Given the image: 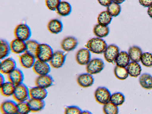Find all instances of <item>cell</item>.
I'll list each match as a JSON object with an SVG mask.
<instances>
[{"instance_id": "cell-1", "label": "cell", "mask_w": 152, "mask_h": 114, "mask_svg": "<svg viewBox=\"0 0 152 114\" xmlns=\"http://www.w3.org/2000/svg\"><path fill=\"white\" fill-rule=\"evenodd\" d=\"M107 46V44L104 39L98 37L90 39L85 45V47L90 52L96 54L103 53Z\"/></svg>"}, {"instance_id": "cell-2", "label": "cell", "mask_w": 152, "mask_h": 114, "mask_svg": "<svg viewBox=\"0 0 152 114\" xmlns=\"http://www.w3.org/2000/svg\"><path fill=\"white\" fill-rule=\"evenodd\" d=\"M52 48L46 43H39L35 55L37 60L49 62L53 53Z\"/></svg>"}, {"instance_id": "cell-3", "label": "cell", "mask_w": 152, "mask_h": 114, "mask_svg": "<svg viewBox=\"0 0 152 114\" xmlns=\"http://www.w3.org/2000/svg\"><path fill=\"white\" fill-rule=\"evenodd\" d=\"M12 96L18 102L27 101L30 98L29 89L23 83L16 85Z\"/></svg>"}, {"instance_id": "cell-4", "label": "cell", "mask_w": 152, "mask_h": 114, "mask_svg": "<svg viewBox=\"0 0 152 114\" xmlns=\"http://www.w3.org/2000/svg\"><path fill=\"white\" fill-rule=\"evenodd\" d=\"M14 33L15 38L25 42L30 39L31 34L29 26L24 23L17 25L15 28Z\"/></svg>"}, {"instance_id": "cell-5", "label": "cell", "mask_w": 152, "mask_h": 114, "mask_svg": "<svg viewBox=\"0 0 152 114\" xmlns=\"http://www.w3.org/2000/svg\"><path fill=\"white\" fill-rule=\"evenodd\" d=\"M111 95L109 90L104 87H98L94 93L96 101L99 104L103 105L110 101Z\"/></svg>"}, {"instance_id": "cell-6", "label": "cell", "mask_w": 152, "mask_h": 114, "mask_svg": "<svg viewBox=\"0 0 152 114\" xmlns=\"http://www.w3.org/2000/svg\"><path fill=\"white\" fill-rule=\"evenodd\" d=\"M104 63L103 60L99 58L90 60L86 64V69L87 72L91 75L100 73L104 69Z\"/></svg>"}, {"instance_id": "cell-7", "label": "cell", "mask_w": 152, "mask_h": 114, "mask_svg": "<svg viewBox=\"0 0 152 114\" xmlns=\"http://www.w3.org/2000/svg\"><path fill=\"white\" fill-rule=\"evenodd\" d=\"M66 56V53L63 51L58 50L53 52L49 61L50 65L56 69L61 67L65 62Z\"/></svg>"}, {"instance_id": "cell-8", "label": "cell", "mask_w": 152, "mask_h": 114, "mask_svg": "<svg viewBox=\"0 0 152 114\" xmlns=\"http://www.w3.org/2000/svg\"><path fill=\"white\" fill-rule=\"evenodd\" d=\"M119 52V49L117 45H110L107 46L103 53L104 58L107 62L114 63Z\"/></svg>"}, {"instance_id": "cell-9", "label": "cell", "mask_w": 152, "mask_h": 114, "mask_svg": "<svg viewBox=\"0 0 152 114\" xmlns=\"http://www.w3.org/2000/svg\"><path fill=\"white\" fill-rule=\"evenodd\" d=\"M32 68L35 73L39 75L48 74L50 70L47 62L37 59L35 61Z\"/></svg>"}, {"instance_id": "cell-10", "label": "cell", "mask_w": 152, "mask_h": 114, "mask_svg": "<svg viewBox=\"0 0 152 114\" xmlns=\"http://www.w3.org/2000/svg\"><path fill=\"white\" fill-rule=\"evenodd\" d=\"M90 52L86 48L80 49L77 52L75 59L77 63L81 65H86L91 60Z\"/></svg>"}, {"instance_id": "cell-11", "label": "cell", "mask_w": 152, "mask_h": 114, "mask_svg": "<svg viewBox=\"0 0 152 114\" xmlns=\"http://www.w3.org/2000/svg\"><path fill=\"white\" fill-rule=\"evenodd\" d=\"M15 61L11 57L2 60L0 63V72L1 74L7 75L16 68Z\"/></svg>"}, {"instance_id": "cell-12", "label": "cell", "mask_w": 152, "mask_h": 114, "mask_svg": "<svg viewBox=\"0 0 152 114\" xmlns=\"http://www.w3.org/2000/svg\"><path fill=\"white\" fill-rule=\"evenodd\" d=\"M78 45L77 39L72 36H68L64 38L61 42V49L66 52L74 50Z\"/></svg>"}, {"instance_id": "cell-13", "label": "cell", "mask_w": 152, "mask_h": 114, "mask_svg": "<svg viewBox=\"0 0 152 114\" xmlns=\"http://www.w3.org/2000/svg\"><path fill=\"white\" fill-rule=\"evenodd\" d=\"M7 77L9 81L15 86L22 83L24 79L22 72L16 67L7 75Z\"/></svg>"}, {"instance_id": "cell-14", "label": "cell", "mask_w": 152, "mask_h": 114, "mask_svg": "<svg viewBox=\"0 0 152 114\" xmlns=\"http://www.w3.org/2000/svg\"><path fill=\"white\" fill-rule=\"evenodd\" d=\"M17 103L10 100H6L1 103L0 111L3 114H17Z\"/></svg>"}, {"instance_id": "cell-15", "label": "cell", "mask_w": 152, "mask_h": 114, "mask_svg": "<svg viewBox=\"0 0 152 114\" xmlns=\"http://www.w3.org/2000/svg\"><path fill=\"white\" fill-rule=\"evenodd\" d=\"M35 57L24 52L19 56V63L21 66L25 69L32 67L35 61Z\"/></svg>"}, {"instance_id": "cell-16", "label": "cell", "mask_w": 152, "mask_h": 114, "mask_svg": "<svg viewBox=\"0 0 152 114\" xmlns=\"http://www.w3.org/2000/svg\"><path fill=\"white\" fill-rule=\"evenodd\" d=\"M54 80L51 76L48 75H39L35 80L36 86L46 89L53 84Z\"/></svg>"}, {"instance_id": "cell-17", "label": "cell", "mask_w": 152, "mask_h": 114, "mask_svg": "<svg viewBox=\"0 0 152 114\" xmlns=\"http://www.w3.org/2000/svg\"><path fill=\"white\" fill-rule=\"evenodd\" d=\"M29 91L30 98L44 100L48 95L46 89L36 86L29 88Z\"/></svg>"}, {"instance_id": "cell-18", "label": "cell", "mask_w": 152, "mask_h": 114, "mask_svg": "<svg viewBox=\"0 0 152 114\" xmlns=\"http://www.w3.org/2000/svg\"><path fill=\"white\" fill-rule=\"evenodd\" d=\"M77 81L80 86L83 88H87L93 84L94 79L91 75L87 73L79 75L77 78Z\"/></svg>"}, {"instance_id": "cell-19", "label": "cell", "mask_w": 152, "mask_h": 114, "mask_svg": "<svg viewBox=\"0 0 152 114\" xmlns=\"http://www.w3.org/2000/svg\"><path fill=\"white\" fill-rule=\"evenodd\" d=\"M11 51L16 54H22L25 52V42L15 38L10 43Z\"/></svg>"}, {"instance_id": "cell-20", "label": "cell", "mask_w": 152, "mask_h": 114, "mask_svg": "<svg viewBox=\"0 0 152 114\" xmlns=\"http://www.w3.org/2000/svg\"><path fill=\"white\" fill-rule=\"evenodd\" d=\"M47 28L51 33L57 34L62 31L63 25L60 20L57 19H53L49 21L47 24Z\"/></svg>"}, {"instance_id": "cell-21", "label": "cell", "mask_w": 152, "mask_h": 114, "mask_svg": "<svg viewBox=\"0 0 152 114\" xmlns=\"http://www.w3.org/2000/svg\"><path fill=\"white\" fill-rule=\"evenodd\" d=\"M27 102L31 112H37L41 111L44 109L45 105L43 100L30 98Z\"/></svg>"}, {"instance_id": "cell-22", "label": "cell", "mask_w": 152, "mask_h": 114, "mask_svg": "<svg viewBox=\"0 0 152 114\" xmlns=\"http://www.w3.org/2000/svg\"><path fill=\"white\" fill-rule=\"evenodd\" d=\"M128 53L131 61L138 63L140 61L142 53L140 47L136 46H133L129 49Z\"/></svg>"}, {"instance_id": "cell-23", "label": "cell", "mask_w": 152, "mask_h": 114, "mask_svg": "<svg viewBox=\"0 0 152 114\" xmlns=\"http://www.w3.org/2000/svg\"><path fill=\"white\" fill-rule=\"evenodd\" d=\"M130 59L128 53L126 51L119 52L115 61L116 66L126 67L129 63Z\"/></svg>"}, {"instance_id": "cell-24", "label": "cell", "mask_w": 152, "mask_h": 114, "mask_svg": "<svg viewBox=\"0 0 152 114\" xmlns=\"http://www.w3.org/2000/svg\"><path fill=\"white\" fill-rule=\"evenodd\" d=\"M72 11V7L68 2L62 1L60 2L56 11L57 13L62 16L69 15Z\"/></svg>"}, {"instance_id": "cell-25", "label": "cell", "mask_w": 152, "mask_h": 114, "mask_svg": "<svg viewBox=\"0 0 152 114\" xmlns=\"http://www.w3.org/2000/svg\"><path fill=\"white\" fill-rule=\"evenodd\" d=\"M126 69L130 76L135 78L140 75L142 70L140 65L137 62L134 61L129 63Z\"/></svg>"}, {"instance_id": "cell-26", "label": "cell", "mask_w": 152, "mask_h": 114, "mask_svg": "<svg viewBox=\"0 0 152 114\" xmlns=\"http://www.w3.org/2000/svg\"><path fill=\"white\" fill-rule=\"evenodd\" d=\"M93 31L94 34L97 37L102 38L108 35L109 32V28L108 26L98 24L94 26Z\"/></svg>"}, {"instance_id": "cell-27", "label": "cell", "mask_w": 152, "mask_h": 114, "mask_svg": "<svg viewBox=\"0 0 152 114\" xmlns=\"http://www.w3.org/2000/svg\"><path fill=\"white\" fill-rule=\"evenodd\" d=\"M1 94L5 97L12 96L15 88L13 84L10 81L4 82L0 85Z\"/></svg>"}, {"instance_id": "cell-28", "label": "cell", "mask_w": 152, "mask_h": 114, "mask_svg": "<svg viewBox=\"0 0 152 114\" xmlns=\"http://www.w3.org/2000/svg\"><path fill=\"white\" fill-rule=\"evenodd\" d=\"M39 43L36 40L29 39L25 42V52L35 57Z\"/></svg>"}, {"instance_id": "cell-29", "label": "cell", "mask_w": 152, "mask_h": 114, "mask_svg": "<svg viewBox=\"0 0 152 114\" xmlns=\"http://www.w3.org/2000/svg\"><path fill=\"white\" fill-rule=\"evenodd\" d=\"M139 82L141 86L146 89H152V77L148 74L144 73L139 77Z\"/></svg>"}, {"instance_id": "cell-30", "label": "cell", "mask_w": 152, "mask_h": 114, "mask_svg": "<svg viewBox=\"0 0 152 114\" xmlns=\"http://www.w3.org/2000/svg\"><path fill=\"white\" fill-rule=\"evenodd\" d=\"M112 17L107 11H104L101 12L98 15L97 18L98 24L108 26L112 20Z\"/></svg>"}, {"instance_id": "cell-31", "label": "cell", "mask_w": 152, "mask_h": 114, "mask_svg": "<svg viewBox=\"0 0 152 114\" xmlns=\"http://www.w3.org/2000/svg\"><path fill=\"white\" fill-rule=\"evenodd\" d=\"M10 51V44L7 40L1 39L0 41V59H3L7 57Z\"/></svg>"}, {"instance_id": "cell-32", "label": "cell", "mask_w": 152, "mask_h": 114, "mask_svg": "<svg viewBox=\"0 0 152 114\" xmlns=\"http://www.w3.org/2000/svg\"><path fill=\"white\" fill-rule=\"evenodd\" d=\"M121 10L120 4L113 1L107 7V11L112 17L118 16L121 12Z\"/></svg>"}, {"instance_id": "cell-33", "label": "cell", "mask_w": 152, "mask_h": 114, "mask_svg": "<svg viewBox=\"0 0 152 114\" xmlns=\"http://www.w3.org/2000/svg\"><path fill=\"white\" fill-rule=\"evenodd\" d=\"M125 100V96L122 93L117 92L111 95L110 102L118 107L122 105Z\"/></svg>"}, {"instance_id": "cell-34", "label": "cell", "mask_w": 152, "mask_h": 114, "mask_svg": "<svg viewBox=\"0 0 152 114\" xmlns=\"http://www.w3.org/2000/svg\"><path fill=\"white\" fill-rule=\"evenodd\" d=\"M114 73L115 77L118 79L124 80L126 79L128 76V73L126 68L116 66L114 70Z\"/></svg>"}, {"instance_id": "cell-35", "label": "cell", "mask_w": 152, "mask_h": 114, "mask_svg": "<svg viewBox=\"0 0 152 114\" xmlns=\"http://www.w3.org/2000/svg\"><path fill=\"white\" fill-rule=\"evenodd\" d=\"M103 112L106 114H116L118 113V107L110 101L104 105Z\"/></svg>"}, {"instance_id": "cell-36", "label": "cell", "mask_w": 152, "mask_h": 114, "mask_svg": "<svg viewBox=\"0 0 152 114\" xmlns=\"http://www.w3.org/2000/svg\"><path fill=\"white\" fill-rule=\"evenodd\" d=\"M17 107V114H28L31 112L27 101L18 102Z\"/></svg>"}, {"instance_id": "cell-37", "label": "cell", "mask_w": 152, "mask_h": 114, "mask_svg": "<svg viewBox=\"0 0 152 114\" xmlns=\"http://www.w3.org/2000/svg\"><path fill=\"white\" fill-rule=\"evenodd\" d=\"M140 61L142 64L147 67L152 66V54L149 52L143 53L141 56Z\"/></svg>"}, {"instance_id": "cell-38", "label": "cell", "mask_w": 152, "mask_h": 114, "mask_svg": "<svg viewBox=\"0 0 152 114\" xmlns=\"http://www.w3.org/2000/svg\"><path fill=\"white\" fill-rule=\"evenodd\" d=\"M61 0H45V5L50 10L56 11Z\"/></svg>"}, {"instance_id": "cell-39", "label": "cell", "mask_w": 152, "mask_h": 114, "mask_svg": "<svg viewBox=\"0 0 152 114\" xmlns=\"http://www.w3.org/2000/svg\"><path fill=\"white\" fill-rule=\"evenodd\" d=\"M82 111L79 107L76 106H67L64 109L65 114H80L81 113Z\"/></svg>"}, {"instance_id": "cell-40", "label": "cell", "mask_w": 152, "mask_h": 114, "mask_svg": "<svg viewBox=\"0 0 152 114\" xmlns=\"http://www.w3.org/2000/svg\"><path fill=\"white\" fill-rule=\"evenodd\" d=\"M140 4L144 7H148L152 5V0H139Z\"/></svg>"}, {"instance_id": "cell-41", "label": "cell", "mask_w": 152, "mask_h": 114, "mask_svg": "<svg viewBox=\"0 0 152 114\" xmlns=\"http://www.w3.org/2000/svg\"><path fill=\"white\" fill-rule=\"evenodd\" d=\"M98 3L101 5L107 7L112 1V0H97Z\"/></svg>"}, {"instance_id": "cell-42", "label": "cell", "mask_w": 152, "mask_h": 114, "mask_svg": "<svg viewBox=\"0 0 152 114\" xmlns=\"http://www.w3.org/2000/svg\"><path fill=\"white\" fill-rule=\"evenodd\" d=\"M147 13L150 17L152 19V5L148 7Z\"/></svg>"}, {"instance_id": "cell-43", "label": "cell", "mask_w": 152, "mask_h": 114, "mask_svg": "<svg viewBox=\"0 0 152 114\" xmlns=\"http://www.w3.org/2000/svg\"><path fill=\"white\" fill-rule=\"evenodd\" d=\"M5 79L4 76L1 73H0V85L4 82Z\"/></svg>"}, {"instance_id": "cell-44", "label": "cell", "mask_w": 152, "mask_h": 114, "mask_svg": "<svg viewBox=\"0 0 152 114\" xmlns=\"http://www.w3.org/2000/svg\"><path fill=\"white\" fill-rule=\"evenodd\" d=\"M125 0H112L113 1L116 2L119 4L123 2Z\"/></svg>"}, {"instance_id": "cell-45", "label": "cell", "mask_w": 152, "mask_h": 114, "mask_svg": "<svg viewBox=\"0 0 152 114\" xmlns=\"http://www.w3.org/2000/svg\"><path fill=\"white\" fill-rule=\"evenodd\" d=\"M81 113L82 114H91V113L90 111L88 110H84L82 111Z\"/></svg>"}]
</instances>
